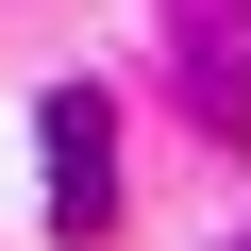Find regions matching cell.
<instances>
[{"label": "cell", "mask_w": 251, "mask_h": 251, "mask_svg": "<svg viewBox=\"0 0 251 251\" xmlns=\"http://www.w3.org/2000/svg\"><path fill=\"white\" fill-rule=\"evenodd\" d=\"M151 34H168V100H184V134H251V0H151Z\"/></svg>", "instance_id": "cell-1"}, {"label": "cell", "mask_w": 251, "mask_h": 251, "mask_svg": "<svg viewBox=\"0 0 251 251\" xmlns=\"http://www.w3.org/2000/svg\"><path fill=\"white\" fill-rule=\"evenodd\" d=\"M34 151H50V234L100 251V234H117V100H100V84H50V100H34Z\"/></svg>", "instance_id": "cell-2"}, {"label": "cell", "mask_w": 251, "mask_h": 251, "mask_svg": "<svg viewBox=\"0 0 251 251\" xmlns=\"http://www.w3.org/2000/svg\"><path fill=\"white\" fill-rule=\"evenodd\" d=\"M234 251H251V234H234Z\"/></svg>", "instance_id": "cell-3"}]
</instances>
